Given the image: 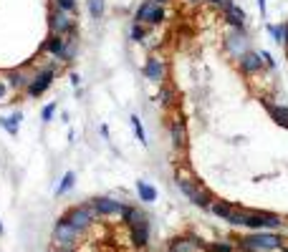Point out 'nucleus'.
<instances>
[{
	"label": "nucleus",
	"instance_id": "obj_27",
	"mask_svg": "<svg viewBox=\"0 0 288 252\" xmlns=\"http://www.w3.org/2000/svg\"><path fill=\"white\" fill-rule=\"evenodd\" d=\"M131 129H134V134H136L139 144H144V146H147V131H144V126H141V119H139L136 114H131Z\"/></svg>",
	"mask_w": 288,
	"mask_h": 252
},
{
	"label": "nucleus",
	"instance_id": "obj_41",
	"mask_svg": "<svg viewBox=\"0 0 288 252\" xmlns=\"http://www.w3.org/2000/svg\"><path fill=\"white\" fill-rule=\"evenodd\" d=\"M155 3H160V6H167V3H172V0H155Z\"/></svg>",
	"mask_w": 288,
	"mask_h": 252
},
{
	"label": "nucleus",
	"instance_id": "obj_20",
	"mask_svg": "<svg viewBox=\"0 0 288 252\" xmlns=\"http://www.w3.org/2000/svg\"><path fill=\"white\" fill-rule=\"evenodd\" d=\"M136 194H139V202H144V204H152L157 199V189L147 182H141V179L136 182Z\"/></svg>",
	"mask_w": 288,
	"mask_h": 252
},
{
	"label": "nucleus",
	"instance_id": "obj_19",
	"mask_svg": "<svg viewBox=\"0 0 288 252\" xmlns=\"http://www.w3.org/2000/svg\"><path fill=\"white\" fill-rule=\"evenodd\" d=\"M195 249H197V237H175L167 252H195Z\"/></svg>",
	"mask_w": 288,
	"mask_h": 252
},
{
	"label": "nucleus",
	"instance_id": "obj_35",
	"mask_svg": "<svg viewBox=\"0 0 288 252\" xmlns=\"http://www.w3.org/2000/svg\"><path fill=\"white\" fill-rule=\"evenodd\" d=\"M68 81H71V86H79L81 83V76L79 73H68Z\"/></svg>",
	"mask_w": 288,
	"mask_h": 252
},
{
	"label": "nucleus",
	"instance_id": "obj_12",
	"mask_svg": "<svg viewBox=\"0 0 288 252\" xmlns=\"http://www.w3.org/2000/svg\"><path fill=\"white\" fill-rule=\"evenodd\" d=\"M129 242L136 249H144L150 244V217H144V219H139L129 227Z\"/></svg>",
	"mask_w": 288,
	"mask_h": 252
},
{
	"label": "nucleus",
	"instance_id": "obj_14",
	"mask_svg": "<svg viewBox=\"0 0 288 252\" xmlns=\"http://www.w3.org/2000/svg\"><path fill=\"white\" fill-rule=\"evenodd\" d=\"M91 204L99 212V217H114V214H121V209H124V202H119L114 197H96V199H91Z\"/></svg>",
	"mask_w": 288,
	"mask_h": 252
},
{
	"label": "nucleus",
	"instance_id": "obj_32",
	"mask_svg": "<svg viewBox=\"0 0 288 252\" xmlns=\"http://www.w3.org/2000/svg\"><path fill=\"white\" fill-rule=\"evenodd\" d=\"M157 99H160V104H162V106H172V99H175V91H172V89H162Z\"/></svg>",
	"mask_w": 288,
	"mask_h": 252
},
{
	"label": "nucleus",
	"instance_id": "obj_28",
	"mask_svg": "<svg viewBox=\"0 0 288 252\" xmlns=\"http://www.w3.org/2000/svg\"><path fill=\"white\" fill-rule=\"evenodd\" d=\"M53 8H58V11H66V13H74V16H76L79 0H53Z\"/></svg>",
	"mask_w": 288,
	"mask_h": 252
},
{
	"label": "nucleus",
	"instance_id": "obj_11",
	"mask_svg": "<svg viewBox=\"0 0 288 252\" xmlns=\"http://www.w3.org/2000/svg\"><path fill=\"white\" fill-rule=\"evenodd\" d=\"M238 68H240V73L243 76H255V73H260L263 68H265V61H263V56L258 53V51H248L245 56H240L238 58Z\"/></svg>",
	"mask_w": 288,
	"mask_h": 252
},
{
	"label": "nucleus",
	"instance_id": "obj_42",
	"mask_svg": "<svg viewBox=\"0 0 288 252\" xmlns=\"http://www.w3.org/2000/svg\"><path fill=\"white\" fill-rule=\"evenodd\" d=\"M280 249H283V252H288V247H285V244H283V247H280Z\"/></svg>",
	"mask_w": 288,
	"mask_h": 252
},
{
	"label": "nucleus",
	"instance_id": "obj_38",
	"mask_svg": "<svg viewBox=\"0 0 288 252\" xmlns=\"http://www.w3.org/2000/svg\"><path fill=\"white\" fill-rule=\"evenodd\" d=\"M99 131H101V136H104V139H109V126H101Z\"/></svg>",
	"mask_w": 288,
	"mask_h": 252
},
{
	"label": "nucleus",
	"instance_id": "obj_40",
	"mask_svg": "<svg viewBox=\"0 0 288 252\" xmlns=\"http://www.w3.org/2000/svg\"><path fill=\"white\" fill-rule=\"evenodd\" d=\"M283 46H285V51H288V23H285V38H283Z\"/></svg>",
	"mask_w": 288,
	"mask_h": 252
},
{
	"label": "nucleus",
	"instance_id": "obj_25",
	"mask_svg": "<svg viewBox=\"0 0 288 252\" xmlns=\"http://www.w3.org/2000/svg\"><path fill=\"white\" fill-rule=\"evenodd\" d=\"M265 31H268V36H270L275 43H280V46H283V38H285V23H278V26L268 23V26H265Z\"/></svg>",
	"mask_w": 288,
	"mask_h": 252
},
{
	"label": "nucleus",
	"instance_id": "obj_13",
	"mask_svg": "<svg viewBox=\"0 0 288 252\" xmlns=\"http://www.w3.org/2000/svg\"><path fill=\"white\" fill-rule=\"evenodd\" d=\"M141 73H144V78L152 81V83H162V81H165V76H167V66H165V61H162V58L150 56L147 61H144Z\"/></svg>",
	"mask_w": 288,
	"mask_h": 252
},
{
	"label": "nucleus",
	"instance_id": "obj_8",
	"mask_svg": "<svg viewBox=\"0 0 288 252\" xmlns=\"http://www.w3.org/2000/svg\"><path fill=\"white\" fill-rule=\"evenodd\" d=\"M223 46H225V51L238 61L240 56H245V53L250 51V38H248L245 31H230V33L223 38Z\"/></svg>",
	"mask_w": 288,
	"mask_h": 252
},
{
	"label": "nucleus",
	"instance_id": "obj_21",
	"mask_svg": "<svg viewBox=\"0 0 288 252\" xmlns=\"http://www.w3.org/2000/svg\"><path fill=\"white\" fill-rule=\"evenodd\" d=\"M147 214H144L139 207H134V204H124V209H121V219H124V224L126 227H131L134 222H139V219H144Z\"/></svg>",
	"mask_w": 288,
	"mask_h": 252
},
{
	"label": "nucleus",
	"instance_id": "obj_15",
	"mask_svg": "<svg viewBox=\"0 0 288 252\" xmlns=\"http://www.w3.org/2000/svg\"><path fill=\"white\" fill-rule=\"evenodd\" d=\"M31 73L26 68H8L6 71V83L13 89V91H26V86L31 83Z\"/></svg>",
	"mask_w": 288,
	"mask_h": 252
},
{
	"label": "nucleus",
	"instance_id": "obj_30",
	"mask_svg": "<svg viewBox=\"0 0 288 252\" xmlns=\"http://www.w3.org/2000/svg\"><path fill=\"white\" fill-rule=\"evenodd\" d=\"M89 13L94 16V21H99L104 16V0H89Z\"/></svg>",
	"mask_w": 288,
	"mask_h": 252
},
{
	"label": "nucleus",
	"instance_id": "obj_10",
	"mask_svg": "<svg viewBox=\"0 0 288 252\" xmlns=\"http://www.w3.org/2000/svg\"><path fill=\"white\" fill-rule=\"evenodd\" d=\"M170 139H172V146L175 151H185L187 144H190V134H187V124L182 116H175L170 121Z\"/></svg>",
	"mask_w": 288,
	"mask_h": 252
},
{
	"label": "nucleus",
	"instance_id": "obj_2",
	"mask_svg": "<svg viewBox=\"0 0 288 252\" xmlns=\"http://www.w3.org/2000/svg\"><path fill=\"white\" fill-rule=\"evenodd\" d=\"M238 249L240 252H270V249H280L283 247V237L275 232H253L248 237H238Z\"/></svg>",
	"mask_w": 288,
	"mask_h": 252
},
{
	"label": "nucleus",
	"instance_id": "obj_26",
	"mask_svg": "<svg viewBox=\"0 0 288 252\" xmlns=\"http://www.w3.org/2000/svg\"><path fill=\"white\" fill-rule=\"evenodd\" d=\"M147 26H141V23H131V31H129V38L134 43H144V38H147Z\"/></svg>",
	"mask_w": 288,
	"mask_h": 252
},
{
	"label": "nucleus",
	"instance_id": "obj_16",
	"mask_svg": "<svg viewBox=\"0 0 288 252\" xmlns=\"http://www.w3.org/2000/svg\"><path fill=\"white\" fill-rule=\"evenodd\" d=\"M260 104H263V109L268 111V116H270V119H273L278 126L288 129V106L273 104V101H268V99H260Z\"/></svg>",
	"mask_w": 288,
	"mask_h": 252
},
{
	"label": "nucleus",
	"instance_id": "obj_1",
	"mask_svg": "<svg viewBox=\"0 0 288 252\" xmlns=\"http://www.w3.org/2000/svg\"><path fill=\"white\" fill-rule=\"evenodd\" d=\"M61 66H63V63L56 58V61L46 63L43 68H38V71L33 73V78H31V83L26 86V91H23V94H26L28 99H41V96H43V94L53 86V78L61 73Z\"/></svg>",
	"mask_w": 288,
	"mask_h": 252
},
{
	"label": "nucleus",
	"instance_id": "obj_24",
	"mask_svg": "<svg viewBox=\"0 0 288 252\" xmlns=\"http://www.w3.org/2000/svg\"><path fill=\"white\" fill-rule=\"evenodd\" d=\"M74 184H76V174H74V172H66V174H63V179H61V184L56 187V197L68 194V192L74 189Z\"/></svg>",
	"mask_w": 288,
	"mask_h": 252
},
{
	"label": "nucleus",
	"instance_id": "obj_37",
	"mask_svg": "<svg viewBox=\"0 0 288 252\" xmlns=\"http://www.w3.org/2000/svg\"><path fill=\"white\" fill-rule=\"evenodd\" d=\"M258 11H260V16L265 18V0H258Z\"/></svg>",
	"mask_w": 288,
	"mask_h": 252
},
{
	"label": "nucleus",
	"instance_id": "obj_6",
	"mask_svg": "<svg viewBox=\"0 0 288 252\" xmlns=\"http://www.w3.org/2000/svg\"><path fill=\"white\" fill-rule=\"evenodd\" d=\"M243 227H250L253 232H260V229H280V227H283V219H280L278 214H270V212H253V209H248Z\"/></svg>",
	"mask_w": 288,
	"mask_h": 252
},
{
	"label": "nucleus",
	"instance_id": "obj_9",
	"mask_svg": "<svg viewBox=\"0 0 288 252\" xmlns=\"http://www.w3.org/2000/svg\"><path fill=\"white\" fill-rule=\"evenodd\" d=\"M79 234H81V232H79L74 224H68L63 217L53 224V244H56V247H76Z\"/></svg>",
	"mask_w": 288,
	"mask_h": 252
},
{
	"label": "nucleus",
	"instance_id": "obj_7",
	"mask_svg": "<svg viewBox=\"0 0 288 252\" xmlns=\"http://www.w3.org/2000/svg\"><path fill=\"white\" fill-rule=\"evenodd\" d=\"M48 28H51V33H58V36H76L74 13H66V11L53 8L48 13Z\"/></svg>",
	"mask_w": 288,
	"mask_h": 252
},
{
	"label": "nucleus",
	"instance_id": "obj_3",
	"mask_svg": "<svg viewBox=\"0 0 288 252\" xmlns=\"http://www.w3.org/2000/svg\"><path fill=\"white\" fill-rule=\"evenodd\" d=\"M177 189L187 197V202H192V204H197V207H202V209H210V204H212V194L195 179H185V177H180L177 179Z\"/></svg>",
	"mask_w": 288,
	"mask_h": 252
},
{
	"label": "nucleus",
	"instance_id": "obj_29",
	"mask_svg": "<svg viewBox=\"0 0 288 252\" xmlns=\"http://www.w3.org/2000/svg\"><path fill=\"white\" fill-rule=\"evenodd\" d=\"M56 111H58V104H56V101L46 104V106L41 109V121H43V124H48V121H51V119L56 116Z\"/></svg>",
	"mask_w": 288,
	"mask_h": 252
},
{
	"label": "nucleus",
	"instance_id": "obj_4",
	"mask_svg": "<svg viewBox=\"0 0 288 252\" xmlns=\"http://www.w3.org/2000/svg\"><path fill=\"white\" fill-rule=\"evenodd\" d=\"M63 219L68 222V224H74L79 232H86L96 219H99V212L94 209V204L89 202V204H79V207H71L66 214H63Z\"/></svg>",
	"mask_w": 288,
	"mask_h": 252
},
{
	"label": "nucleus",
	"instance_id": "obj_23",
	"mask_svg": "<svg viewBox=\"0 0 288 252\" xmlns=\"http://www.w3.org/2000/svg\"><path fill=\"white\" fill-rule=\"evenodd\" d=\"M76 53H79V46H76V36H71V38H66V46H63V53H61V63H71L74 58H76Z\"/></svg>",
	"mask_w": 288,
	"mask_h": 252
},
{
	"label": "nucleus",
	"instance_id": "obj_31",
	"mask_svg": "<svg viewBox=\"0 0 288 252\" xmlns=\"http://www.w3.org/2000/svg\"><path fill=\"white\" fill-rule=\"evenodd\" d=\"M207 249L210 252H235V247L230 242H212V244H207Z\"/></svg>",
	"mask_w": 288,
	"mask_h": 252
},
{
	"label": "nucleus",
	"instance_id": "obj_5",
	"mask_svg": "<svg viewBox=\"0 0 288 252\" xmlns=\"http://www.w3.org/2000/svg\"><path fill=\"white\" fill-rule=\"evenodd\" d=\"M165 18H167L165 6L155 3V0H144L134 13V23H141V26H160L165 23Z\"/></svg>",
	"mask_w": 288,
	"mask_h": 252
},
{
	"label": "nucleus",
	"instance_id": "obj_43",
	"mask_svg": "<svg viewBox=\"0 0 288 252\" xmlns=\"http://www.w3.org/2000/svg\"><path fill=\"white\" fill-rule=\"evenodd\" d=\"M0 234H3V224H0Z\"/></svg>",
	"mask_w": 288,
	"mask_h": 252
},
{
	"label": "nucleus",
	"instance_id": "obj_34",
	"mask_svg": "<svg viewBox=\"0 0 288 252\" xmlns=\"http://www.w3.org/2000/svg\"><path fill=\"white\" fill-rule=\"evenodd\" d=\"M8 89H11V86H8L6 81H0V101H3V99L8 96Z\"/></svg>",
	"mask_w": 288,
	"mask_h": 252
},
{
	"label": "nucleus",
	"instance_id": "obj_18",
	"mask_svg": "<svg viewBox=\"0 0 288 252\" xmlns=\"http://www.w3.org/2000/svg\"><path fill=\"white\" fill-rule=\"evenodd\" d=\"M21 121H23V111H13L11 116H0V129H6L11 136H18Z\"/></svg>",
	"mask_w": 288,
	"mask_h": 252
},
{
	"label": "nucleus",
	"instance_id": "obj_17",
	"mask_svg": "<svg viewBox=\"0 0 288 252\" xmlns=\"http://www.w3.org/2000/svg\"><path fill=\"white\" fill-rule=\"evenodd\" d=\"M63 46H66V36L51 33V36L43 41V46H41V51H38V53H48V56H53V58H61Z\"/></svg>",
	"mask_w": 288,
	"mask_h": 252
},
{
	"label": "nucleus",
	"instance_id": "obj_36",
	"mask_svg": "<svg viewBox=\"0 0 288 252\" xmlns=\"http://www.w3.org/2000/svg\"><path fill=\"white\" fill-rule=\"evenodd\" d=\"M51 252H76V247H53Z\"/></svg>",
	"mask_w": 288,
	"mask_h": 252
},
{
	"label": "nucleus",
	"instance_id": "obj_22",
	"mask_svg": "<svg viewBox=\"0 0 288 252\" xmlns=\"http://www.w3.org/2000/svg\"><path fill=\"white\" fill-rule=\"evenodd\" d=\"M210 212H212L215 217H220V219L228 222V217L235 212V202H220V199H218V202L210 204Z\"/></svg>",
	"mask_w": 288,
	"mask_h": 252
},
{
	"label": "nucleus",
	"instance_id": "obj_33",
	"mask_svg": "<svg viewBox=\"0 0 288 252\" xmlns=\"http://www.w3.org/2000/svg\"><path fill=\"white\" fill-rule=\"evenodd\" d=\"M260 56H263V61H265V68L275 71V66H278V63H275V58H273V56H270L268 51H260Z\"/></svg>",
	"mask_w": 288,
	"mask_h": 252
},
{
	"label": "nucleus",
	"instance_id": "obj_39",
	"mask_svg": "<svg viewBox=\"0 0 288 252\" xmlns=\"http://www.w3.org/2000/svg\"><path fill=\"white\" fill-rule=\"evenodd\" d=\"M207 3H210V6H215V8H220V6H223V0H207Z\"/></svg>",
	"mask_w": 288,
	"mask_h": 252
}]
</instances>
